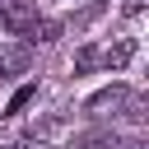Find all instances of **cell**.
Here are the masks:
<instances>
[{
  "label": "cell",
  "mask_w": 149,
  "mask_h": 149,
  "mask_svg": "<svg viewBox=\"0 0 149 149\" xmlns=\"http://www.w3.org/2000/svg\"><path fill=\"white\" fill-rule=\"evenodd\" d=\"M37 23V9L28 0H0V28L5 33H28Z\"/></svg>",
  "instance_id": "cell-1"
},
{
  "label": "cell",
  "mask_w": 149,
  "mask_h": 149,
  "mask_svg": "<svg viewBox=\"0 0 149 149\" xmlns=\"http://www.w3.org/2000/svg\"><path fill=\"white\" fill-rule=\"evenodd\" d=\"M130 56H135V42H130V37H116L112 47H102V51H98V65L116 74V70H126V65H130Z\"/></svg>",
  "instance_id": "cell-2"
},
{
  "label": "cell",
  "mask_w": 149,
  "mask_h": 149,
  "mask_svg": "<svg viewBox=\"0 0 149 149\" xmlns=\"http://www.w3.org/2000/svg\"><path fill=\"white\" fill-rule=\"evenodd\" d=\"M126 93H130V88H121V84H112V88H102V93H93V98L84 102V112H88V116H102L107 107L116 112V107L126 102Z\"/></svg>",
  "instance_id": "cell-3"
},
{
  "label": "cell",
  "mask_w": 149,
  "mask_h": 149,
  "mask_svg": "<svg viewBox=\"0 0 149 149\" xmlns=\"http://www.w3.org/2000/svg\"><path fill=\"white\" fill-rule=\"evenodd\" d=\"M28 70V47H0V79H9V74H23Z\"/></svg>",
  "instance_id": "cell-4"
},
{
  "label": "cell",
  "mask_w": 149,
  "mask_h": 149,
  "mask_svg": "<svg viewBox=\"0 0 149 149\" xmlns=\"http://www.w3.org/2000/svg\"><path fill=\"white\" fill-rule=\"evenodd\" d=\"M23 37H28V42H56V37H61V23H56V19H37Z\"/></svg>",
  "instance_id": "cell-5"
},
{
  "label": "cell",
  "mask_w": 149,
  "mask_h": 149,
  "mask_svg": "<svg viewBox=\"0 0 149 149\" xmlns=\"http://www.w3.org/2000/svg\"><path fill=\"white\" fill-rule=\"evenodd\" d=\"M33 98H37V88H33V84H23V88H19L14 98H9V107H5V116H19V112H23V107H28Z\"/></svg>",
  "instance_id": "cell-6"
},
{
  "label": "cell",
  "mask_w": 149,
  "mask_h": 149,
  "mask_svg": "<svg viewBox=\"0 0 149 149\" xmlns=\"http://www.w3.org/2000/svg\"><path fill=\"white\" fill-rule=\"evenodd\" d=\"M74 70H79V74L98 70V47H79V51H74Z\"/></svg>",
  "instance_id": "cell-7"
},
{
  "label": "cell",
  "mask_w": 149,
  "mask_h": 149,
  "mask_svg": "<svg viewBox=\"0 0 149 149\" xmlns=\"http://www.w3.org/2000/svg\"><path fill=\"white\" fill-rule=\"evenodd\" d=\"M70 149H116V140H112V135H84V140H74Z\"/></svg>",
  "instance_id": "cell-8"
},
{
  "label": "cell",
  "mask_w": 149,
  "mask_h": 149,
  "mask_svg": "<svg viewBox=\"0 0 149 149\" xmlns=\"http://www.w3.org/2000/svg\"><path fill=\"white\" fill-rule=\"evenodd\" d=\"M14 149H47V140H42V135H23Z\"/></svg>",
  "instance_id": "cell-9"
},
{
  "label": "cell",
  "mask_w": 149,
  "mask_h": 149,
  "mask_svg": "<svg viewBox=\"0 0 149 149\" xmlns=\"http://www.w3.org/2000/svg\"><path fill=\"white\" fill-rule=\"evenodd\" d=\"M121 5H126V14H140L144 9V0H121Z\"/></svg>",
  "instance_id": "cell-10"
},
{
  "label": "cell",
  "mask_w": 149,
  "mask_h": 149,
  "mask_svg": "<svg viewBox=\"0 0 149 149\" xmlns=\"http://www.w3.org/2000/svg\"><path fill=\"white\" fill-rule=\"evenodd\" d=\"M126 149H144V144H140V140H135V144H126Z\"/></svg>",
  "instance_id": "cell-11"
}]
</instances>
